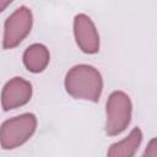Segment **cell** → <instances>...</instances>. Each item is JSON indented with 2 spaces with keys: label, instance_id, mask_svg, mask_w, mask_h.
<instances>
[{
  "label": "cell",
  "instance_id": "8",
  "mask_svg": "<svg viewBox=\"0 0 157 157\" xmlns=\"http://www.w3.org/2000/svg\"><path fill=\"white\" fill-rule=\"evenodd\" d=\"M141 142H142V131L140 128H134L125 139L110 145L109 150L107 151V156L132 157L137 152Z\"/></svg>",
  "mask_w": 157,
  "mask_h": 157
},
{
  "label": "cell",
  "instance_id": "4",
  "mask_svg": "<svg viewBox=\"0 0 157 157\" xmlns=\"http://www.w3.org/2000/svg\"><path fill=\"white\" fill-rule=\"evenodd\" d=\"M33 25L32 11L27 6L17 7L5 21L4 25V49H13L29 34Z\"/></svg>",
  "mask_w": 157,
  "mask_h": 157
},
{
  "label": "cell",
  "instance_id": "10",
  "mask_svg": "<svg viewBox=\"0 0 157 157\" xmlns=\"http://www.w3.org/2000/svg\"><path fill=\"white\" fill-rule=\"evenodd\" d=\"M13 0H0V12H2Z\"/></svg>",
  "mask_w": 157,
  "mask_h": 157
},
{
  "label": "cell",
  "instance_id": "3",
  "mask_svg": "<svg viewBox=\"0 0 157 157\" xmlns=\"http://www.w3.org/2000/svg\"><path fill=\"white\" fill-rule=\"evenodd\" d=\"M132 103L130 97L123 91H114L109 94L105 104V134L117 136L130 124Z\"/></svg>",
  "mask_w": 157,
  "mask_h": 157
},
{
  "label": "cell",
  "instance_id": "2",
  "mask_svg": "<svg viewBox=\"0 0 157 157\" xmlns=\"http://www.w3.org/2000/svg\"><path fill=\"white\" fill-rule=\"evenodd\" d=\"M37 129V118L33 113H23L10 118L0 125V146L13 150L27 142Z\"/></svg>",
  "mask_w": 157,
  "mask_h": 157
},
{
  "label": "cell",
  "instance_id": "9",
  "mask_svg": "<svg viewBox=\"0 0 157 157\" xmlns=\"http://www.w3.org/2000/svg\"><path fill=\"white\" fill-rule=\"evenodd\" d=\"M144 156H150V157H156L157 156V140L156 139H152L148 142L147 148H146Z\"/></svg>",
  "mask_w": 157,
  "mask_h": 157
},
{
  "label": "cell",
  "instance_id": "7",
  "mask_svg": "<svg viewBox=\"0 0 157 157\" xmlns=\"http://www.w3.org/2000/svg\"><path fill=\"white\" fill-rule=\"evenodd\" d=\"M22 60H23L25 67L29 72L39 74L47 69L50 60V54L48 48L44 44L34 43L25 50Z\"/></svg>",
  "mask_w": 157,
  "mask_h": 157
},
{
  "label": "cell",
  "instance_id": "6",
  "mask_svg": "<svg viewBox=\"0 0 157 157\" xmlns=\"http://www.w3.org/2000/svg\"><path fill=\"white\" fill-rule=\"evenodd\" d=\"M74 36L77 47L86 54H96L99 50V34L90 16L78 13L74 18Z\"/></svg>",
  "mask_w": 157,
  "mask_h": 157
},
{
  "label": "cell",
  "instance_id": "5",
  "mask_svg": "<svg viewBox=\"0 0 157 157\" xmlns=\"http://www.w3.org/2000/svg\"><path fill=\"white\" fill-rule=\"evenodd\" d=\"M33 88L29 81L22 77L9 80L1 91V107L5 112L20 108L27 104L32 98Z\"/></svg>",
  "mask_w": 157,
  "mask_h": 157
},
{
  "label": "cell",
  "instance_id": "1",
  "mask_svg": "<svg viewBox=\"0 0 157 157\" xmlns=\"http://www.w3.org/2000/svg\"><path fill=\"white\" fill-rule=\"evenodd\" d=\"M64 83L66 92L75 99L98 102L103 91L101 72L87 64L72 66L66 72Z\"/></svg>",
  "mask_w": 157,
  "mask_h": 157
}]
</instances>
